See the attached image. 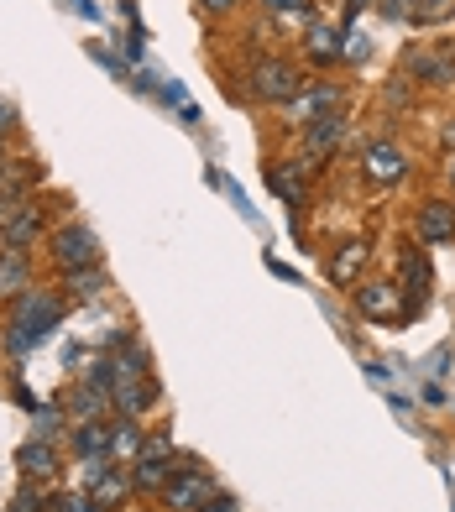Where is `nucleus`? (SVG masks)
<instances>
[{"label":"nucleus","instance_id":"a211bd4d","mask_svg":"<svg viewBox=\"0 0 455 512\" xmlns=\"http://www.w3.org/2000/svg\"><path fill=\"white\" fill-rule=\"evenodd\" d=\"M267 16L278 21V27H299L309 32V21H314V0H262Z\"/></svg>","mask_w":455,"mask_h":512},{"label":"nucleus","instance_id":"5701e85b","mask_svg":"<svg viewBox=\"0 0 455 512\" xmlns=\"http://www.w3.org/2000/svg\"><path fill=\"white\" fill-rule=\"evenodd\" d=\"M267 183H272V194L278 199H288V204H304V173L299 168H267Z\"/></svg>","mask_w":455,"mask_h":512},{"label":"nucleus","instance_id":"1a4fd4ad","mask_svg":"<svg viewBox=\"0 0 455 512\" xmlns=\"http://www.w3.org/2000/svg\"><path fill=\"white\" fill-rule=\"evenodd\" d=\"M42 230H48V215H42V204H27L21 199L11 215H6V230H0V236H6V246H16V251H27Z\"/></svg>","mask_w":455,"mask_h":512},{"label":"nucleus","instance_id":"4468645a","mask_svg":"<svg viewBox=\"0 0 455 512\" xmlns=\"http://www.w3.org/2000/svg\"><path fill=\"white\" fill-rule=\"evenodd\" d=\"M419 241H429V246H440V241H455V209L450 204H424L419 209Z\"/></svg>","mask_w":455,"mask_h":512},{"label":"nucleus","instance_id":"72a5a7b5","mask_svg":"<svg viewBox=\"0 0 455 512\" xmlns=\"http://www.w3.org/2000/svg\"><path fill=\"white\" fill-rule=\"evenodd\" d=\"M450 183H455V157H450Z\"/></svg>","mask_w":455,"mask_h":512},{"label":"nucleus","instance_id":"f8f14e48","mask_svg":"<svg viewBox=\"0 0 455 512\" xmlns=\"http://www.w3.org/2000/svg\"><path fill=\"white\" fill-rule=\"evenodd\" d=\"M110 403H116L121 418H136V413H147L157 403V382L152 377H121L116 387H110Z\"/></svg>","mask_w":455,"mask_h":512},{"label":"nucleus","instance_id":"c756f323","mask_svg":"<svg viewBox=\"0 0 455 512\" xmlns=\"http://www.w3.org/2000/svg\"><path fill=\"white\" fill-rule=\"evenodd\" d=\"M199 512H236V502H231V497H210Z\"/></svg>","mask_w":455,"mask_h":512},{"label":"nucleus","instance_id":"f3484780","mask_svg":"<svg viewBox=\"0 0 455 512\" xmlns=\"http://www.w3.org/2000/svg\"><path fill=\"white\" fill-rule=\"evenodd\" d=\"M27 272H32L27 251H16V246H6V251H0V298H11V293H21V288H27Z\"/></svg>","mask_w":455,"mask_h":512},{"label":"nucleus","instance_id":"4be33fe9","mask_svg":"<svg viewBox=\"0 0 455 512\" xmlns=\"http://www.w3.org/2000/svg\"><path fill=\"white\" fill-rule=\"evenodd\" d=\"M74 450H84L89 460H110V429L100 424H74Z\"/></svg>","mask_w":455,"mask_h":512},{"label":"nucleus","instance_id":"39448f33","mask_svg":"<svg viewBox=\"0 0 455 512\" xmlns=\"http://www.w3.org/2000/svg\"><path fill=\"white\" fill-rule=\"evenodd\" d=\"M210 497H215L210 476H204V471H189V465H184V471H178V476L163 486V492H157L163 512H199V507L210 502Z\"/></svg>","mask_w":455,"mask_h":512},{"label":"nucleus","instance_id":"393cba45","mask_svg":"<svg viewBox=\"0 0 455 512\" xmlns=\"http://www.w3.org/2000/svg\"><path fill=\"white\" fill-rule=\"evenodd\" d=\"M455 11V0H414V6H408V21H414V27H435V21H445Z\"/></svg>","mask_w":455,"mask_h":512},{"label":"nucleus","instance_id":"ddd939ff","mask_svg":"<svg viewBox=\"0 0 455 512\" xmlns=\"http://www.w3.org/2000/svg\"><path fill=\"white\" fill-rule=\"evenodd\" d=\"M408 74H419L429 84H450L455 79V58H450L445 42L440 48H419V53H408Z\"/></svg>","mask_w":455,"mask_h":512},{"label":"nucleus","instance_id":"9b49d317","mask_svg":"<svg viewBox=\"0 0 455 512\" xmlns=\"http://www.w3.org/2000/svg\"><path fill=\"white\" fill-rule=\"evenodd\" d=\"M367 262H372V246L367 241H346L335 251V262H325V277L335 288H356V277L367 272Z\"/></svg>","mask_w":455,"mask_h":512},{"label":"nucleus","instance_id":"6e6552de","mask_svg":"<svg viewBox=\"0 0 455 512\" xmlns=\"http://www.w3.org/2000/svg\"><path fill=\"white\" fill-rule=\"evenodd\" d=\"M340 142H346V121H340V115H325V121H314V126L299 131V147L309 157V168H314V162H325V157H335Z\"/></svg>","mask_w":455,"mask_h":512},{"label":"nucleus","instance_id":"6ab92c4d","mask_svg":"<svg viewBox=\"0 0 455 512\" xmlns=\"http://www.w3.org/2000/svg\"><path fill=\"white\" fill-rule=\"evenodd\" d=\"M403 288L414 293V298H408L414 309H419V298L429 293V256H424V251H414V246L403 251Z\"/></svg>","mask_w":455,"mask_h":512},{"label":"nucleus","instance_id":"7c9ffc66","mask_svg":"<svg viewBox=\"0 0 455 512\" xmlns=\"http://www.w3.org/2000/svg\"><path fill=\"white\" fill-rule=\"evenodd\" d=\"M11 121H16V110H11L6 100H0V136H6V131H11Z\"/></svg>","mask_w":455,"mask_h":512},{"label":"nucleus","instance_id":"b1692460","mask_svg":"<svg viewBox=\"0 0 455 512\" xmlns=\"http://www.w3.org/2000/svg\"><path fill=\"white\" fill-rule=\"evenodd\" d=\"M63 288L74 293V298H84V304H95V293L105 288V272L100 267H84V272H68L63 277Z\"/></svg>","mask_w":455,"mask_h":512},{"label":"nucleus","instance_id":"aec40b11","mask_svg":"<svg viewBox=\"0 0 455 512\" xmlns=\"http://www.w3.org/2000/svg\"><path fill=\"white\" fill-rule=\"evenodd\" d=\"M21 471L37 476V481H53V476H58V455H53L48 439H32V445L21 450Z\"/></svg>","mask_w":455,"mask_h":512},{"label":"nucleus","instance_id":"c85d7f7f","mask_svg":"<svg viewBox=\"0 0 455 512\" xmlns=\"http://www.w3.org/2000/svg\"><path fill=\"white\" fill-rule=\"evenodd\" d=\"M199 6H204V11H210V16H225V11H236V6H241V0H199Z\"/></svg>","mask_w":455,"mask_h":512},{"label":"nucleus","instance_id":"cd10ccee","mask_svg":"<svg viewBox=\"0 0 455 512\" xmlns=\"http://www.w3.org/2000/svg\"><path fill=\"white\" fill-rule=\"evenodd\" d=\"M58 434V408H42L37 413V439H53Z\"/></svg>","mask_w":455,"mask_h":512},{"label":"nucleus","instance_id":"7ed1b4c3","mask_svg":"<svg viewBox=\"0 0 455 512\" xmlns=\"http://www.w3.org/2000/svg\"><path fill=\"white\" fill-rule=\"evenodd\" d=\"M173 445H168V434L163 439H147V445H142V455H136L131 460V481H136V492H163V486L173 481Z\"/></svg>","mask_w":455,"mask_h":512},{"label":"nucleus","instance_id":"dca6fc26","mask_svg":"<svg viewBox=\"0 0 455 512\" xmlns=\"http://www.w3.org/2000/svg\"><path fill=\"white\" fill-rule=\"evenodd\" d=\"M142 445H147V434H142L136 418H116V424H110V455H116V460H136Z\"/></svg>","mask_w":455,"mask_h":512},{"label":"nucleus","instance_id":"2f4dec72","mask_svg":"<svg viewBox=\"0 0 455 512\" xmlns=\"http://www.w3.org/2000/svg\"><path fill=\"white\" fill-rule=\"evenodd\" d=\"M445 147H455V121L445 126Z\"/></svg>","mask_w":455,"mask_h":512},{"label":"nucleus","instance_id":"f03ea898","mask_svg":"<svg viewBox=\"0 0 455 512\" xmlns=\"http://www.w3.org/2000/svg\"><path fill=\"white\" fill-rule=\"evenodd\" d=\"M299 89H304V84H299V68H293L288 58H262V63L252 68V95L267 100V105H288Z\"/></svg>","mask_w":455,"mask_h":512},{"label":"nucleus","instance_id":"0eeeda50","mask_svg":"<svg viewBox=\"0 0 455 512\" xmlns=\"http://www.w3.org/2000/svg\"><path fill=\"white\" fill-rule=\"evenodd\" d=\"M335 100H340V89H335V84H304L283 110H288V121H293V126H314V121H325V115L335 110Z\"/></svg>","mask_w":455,"mask_h":512},{"label":"nucleus","instance_id":"bb28decb","mask_svg":"<svg viewBox=\"0 0 455 512\" xmlns=\"http://www.w3.org/2000/svg\"><path fill=\"white\" fill-rule=\"evenodd\" d=\"M58 507H63V512H110V507H100V502L89 497V492H79V497L68 492V497H58Z\"/></svg>","mask_w":455,"mask_h":512},{"label":"nucleus","instance_id":"a878e982","mask_svg":"<svg viewBox=\"0 0 455 512\" xmlns=\"http://www.w3.org/2000/svg\"><path fill=\"white\" fill-rule=\"evenodd\" d=\"M340 58H346V63H367V58H372V37H367V32H351L346 48H340Z\"/></svg>","mask_w":455,"mask_h":512},{"label":"nucleus","instance_id":"412c9836","mask_svg":"<svg viewBox=\"0 0 455 512\" xmlns=\"http://www.w3.org/2000/svg\"><path fill=\"white\" fill-rule=\"evenodd\" d=\"M105 403H110V392L89 387V382H79V392H68V408H74L79 424H95V418L105 413Z\"/></svg>","mask_w":455,"mask_h":512},{"label":"nucleus","instance_id":"9d476101","mask_svg":"<svg viewBox=\"0 0 455 512\" xmlns=\"http://www.w3.org/2000/svg\"><path fill=\"white\" fill-rule=\"evenodd\" d=\"M398 298H403V293H398L393 283H367V288L356 293V309L367 314V319H377V324H398V319L408 314Z\"/></svg>","mask_w":455,"mask_h":512},{"label":"nucleus","instance_id":"2eb2a0df","mask_svg":"<svg viewBox=\"0 0 455 512\" xmlns=\"http://www.w3.org/2000/svg\"><path fill=\"white\" fill-rule=\"evenodd\" d=\"M304 53L309 63H340V32L330 27V21H309V32H304Z\"/></svg>","mask_w":455,"mask_h":512},{"label":"nucleus","instance_id":"f257e3e1","mask_svg":"<svg viewBox=\"0 0 455 512\" xmlns=\"http://www.w3.org/2000/svg\"><path fill=\"white\" fill-rule=\"evenodd\" d=\"M53 262H58L63 277L84 272V267H100V246H95V236H89L79 220H68V225L53 230Z\"/></svg>","mask_w":455,"mask_h":512},{"label":"nucleus","instance_id":"423d86ee","mask_svg":"<svg viewBox=\"0 0 455 512\" xmlns=\"http://www.w3.org/2000/svg\"><path fill=\"white\" fill-rule=\"evenodd\" d=\"M361 173H367V183H377V189H393V183H403V173H408V152L382 136V142H372L367 152H361Z\"/></svg>","mask_w":455,"mask_h":512},{"label":"nucleus","instance_id":"20e7f679","mask_svg":"<svg viewBox=\"0 0 455 512\" xmlns=\"http://www.w3.org/2000/svg\"><path fill=\"white\" fill-rule=\"evenodd\" d=\"M63 319V298L58 293H16V330L42 340L48 330H58Z\"/></svg>","mask_w":455,"mask_h":512},{"label":"nucleus","instance_id":"473e14b6","mask_svg":"<svg viewBox=\"0 0 455 512\" xmlns=\"http://www.w3.org/2000/svg\"><path fill=\"white\" fill-rule=\"evenodd\" d=\"M0 173H6V147H0Z\"/></svg>","mask_w":455,"mask_h":512}]
</instances>
